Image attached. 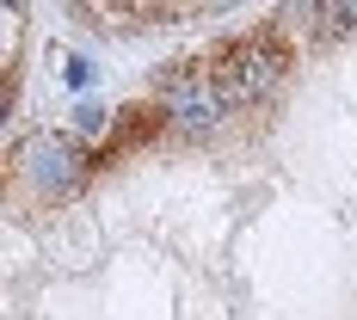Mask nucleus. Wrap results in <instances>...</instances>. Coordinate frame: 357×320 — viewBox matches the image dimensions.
I'll return each mask as SVG.
<instances>
[{
    "mask_svg": "<svg viewBox=\"0 0 357 320\" xmlns=\"http://www.w3.org/2000/svg\"><path fill=\"white\" fill-rule=\"evenodd\" d=\"M19 6H25V0H6V13H19Z\"/></svg>",
    "mask_w": 357,
    "mask_h": 320,
    "instance_id": "0eeeda50",
    "label": "nucleus"
},
{
    "mask_svg": "<svg viewBox=\"0 0 357 320\" xmlns=\"http://www.w3.org/2000/svg\"><path fill=\"white\" fill-rule=\"evenodd\" d=\"M154 105L167 111V123H173L178 136H210V130H222V117H228L234 99L222 93L215 68L178 62V68H167L160 80H154Z\"/></svg>",
    "mask_w": 357,
    "mask_h": 320,
    "instance_id": "f03ea898",
    "label": "nucleus"
},
{
    "mask_svg": "<svg viewBox=\"0 0 357 320\" xmlns=\"http://www.w3.org/2000/svg\"><path fill=\"white\" fill-rule=\"evenodd\" d=\"M86 80H93V68H86V62L74 56V62H68V86H86Z\"/></svg>",
    "mask_w": 357,
    "mask_h": 320,
    "instance_id": "39448f33",
    "label": "nucleus"
},
{
    "mask_svg": "<svg viewBox=\"0 0 357 320\" xmlns=\"http://www.w3.org/2000/svg\"><path fill=\"white\" fill-rule=\"evenodd\" d=\"M339 6V19H345V31H357V0H333Z\"/></svg>",
    "mask_w": 357,
    "mask_h": 320,
    "instance_id": "423d86ee",
    "label": "nucleus"
},
{
    "mask_svg": "<svg viewBox=\"0 0 357 320\" xmlns=\"http://www.w3.org/2000/svg\"><path fill=\"white\" fill-rule=\"evenodd\" d=\"M215 6H234V0H215Z\"/></svg>",
    "mask_w": 357,
    "mask_h": 320,
    "instance_id": "6e6552de",
    "label": "nucleus"
},
{
    "mask_svg": "<svg viewBox=\"0 0 357 320\" xmlns=\"http://www.w3.org/2000/svg\"><path fill=\"white\" fill-rule=\"evenodd\" d=\"M19 173H25V185H31L43 204H62V197H74L86 185L93 160L80 154L74 136H31V142L19 148Z\"/></svg>",
    "mask_w": 357,
    "mask_h": 320,
    "instance_id": "7ed1b4c3",
    "label": "nucleus"
},
{
    "mask_svg": "<svg viewBox=\"0 0 357 320\" xmlns=\"http://www.w3.org/2000/svg\"><path fill=\"white\" fill-rule=\"evenodd\" d=\"M289 74V43L278 25H259V31L234 37L222 56H215V80L234 105H265Z\"/></svg>",
    "mask_w": 357,
    "mask_h": 320,
    "instance_id": "f257e3e1",
    "label": "nucleus"
},
{
    "mask_svg": "<svg viewBox=\"0 0 357 320\" xmlns=\"http://www.w3.org/2000/svg\"><path fill=\"white\" fill-rule=\"evenodd\" d=\"M74 123H80V130H99V123H105V105H80V111H74Z\"/></svg>",
    "mask_w": 357,
    "mask_h": 320,
    "instance_id": "20e7f679",
    "label": "nucleus"
}]
</instances>
